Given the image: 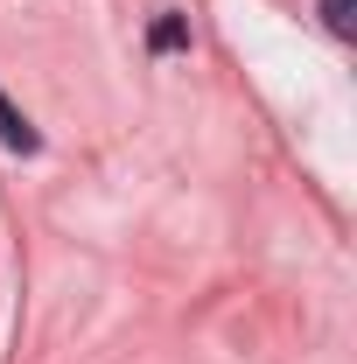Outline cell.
<instances>
[{"label":"cell","instance_id":"cell-1","mask_svg":"<svg viewBox=\"0 0 357 364\" xmlns=\"http://www.w3.org/2000/svg\"><path fill=\"white\" fill-rule=\"evenodd\" d=\"M0 140H7L14 154H36V147H43V140H36V127H28V119L7 105V91H0Z\"/></svg>","mask_w":357,"mask_h":364},{"label":"cell","instance_id":"cell-2","mask_svg":"<svg viewBox=\"0 0 357 364\" xmlns=\"http://www.w3.org/2000/svg\"><path fill=\"white\" fill-rule=\"evenodd\" d=\"M322 21H329V36H357V0H322Z\"/></svg>","mask_w":357,"mask_h":364},{"label":"cell","instance_id":"cell-3","mask_svg":"<svg viewBox=\"0 0 357 364\" xmlns=\"http://www.w3.org/2000/svg\"><path fill=\"white\" fill-rule=\"evenodd\" d=\"M154 49H182V21H161L154 28Z\"/></svg>","mask_w":357,"mask_h":364}]
</instances>
